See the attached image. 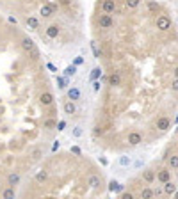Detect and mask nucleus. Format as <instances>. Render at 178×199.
<instances>
[{
    "label": "nucleus",
    "mask_w": 178,
    "mask_h": 199,
    "mask_svg": "<svg viewBox=\"0 0 178 199\" xmlns=\"http://www.w3.org/2000/svg\"><path fill=\"white\" fill-rule=\"evenodd\" d=\"M143 180H144L146 183H153L157 180L155 171H153V169H144V171H143Z\"/></svg>",
    "instance_id": "16"
},
{
    "label": "nucleus",
    "mask_w": 178,
    "mask_h": 199,
    "mask_svg": "<svg viewBox=\"0 0 178 199\" xmlns=\"http://www.w3.org/2000/svg\"><path fill=\"white\" fill-rule=\"evenodd\" d=\"M25 23H27L29 30H38L39 28V20L36 16H29L27 20H25Z\"/></svg>",
    "instance_id": "17"
},
{
    "label": "nucleus",
    "mask_w": 178,
    "mask_h": 199,
    "mask_svg": "<svg viewBox=\"0 0 178 199\" xmlns=\"http://www.w3.org/2000/svg\"><path fill=\"white\" fill-rule=\"evenodd\" d=\"M157 181L159 183H167L171 181V169H167V167H164V169H159L157 171Z\"/></svg>",
    "instance_id": "6"
},
{
    "label": "nucleus",
    "mask_w": 178,
    "mask_h": 199,
    "mask_svg": "<svg viewBox=\"0 0 178 199\" xmlns=\"http://www.w3.org/2000/svg\"><path fill=\"white\" fill-rule=\"evenodd\" d=\"M54 94L50 93V91H45V93H41L39 94V103H41V105L43 107H50L52 103H54Z\"/></svg>",
    "instance_id": "9"
},
{
    "label": "nucleus",
    "mask_w": 178,
    "mask_h": 199,
    "mask_svg": "<svg viewBox=\"0 0 178 199\" xmlns=\"http://www.w3.org/2000/svg\"><path fill=\"white\" fill-rule=\"evenodd\" d=\"M176 121H178V116H176Z\"/></svg>",
    "instance_id": "48"
},
{
    "label": "nucleus",
    "mask_w": 178,
    "mask_h": 199,
    "mask_svg": "<svg viewBox=\"0 0 178 199\" xmlns=\"http://www.w3.org/2000/svg\"><path fill=\"white\" fill-rule=\"evenodd\" d=\"M7 20H9V23H13V25H16V23H18V20H16L14 16H9Z\"/></svg>",
    "instance_id": "44"
},
{
    "label": "nucleus",
    "mask_w": 178,
    "mask_h": 199,
    "mask_svg": "<svg viewBox=\"0 0 178 199\" xmlns=\"http://www.w3.org/2000/svg\"><path fill=\"white\" fill-rule=\"evenodd\" d=\"M75 73H77V66H75V64H70V66H66V69H64V77H73V75H75Z\"/></svg>",
    "instance_id": "27"
},
{
    "label": "nucleus",
    "mask_w": 178,
    "mask_h": 199,
    "mask_svg": "<svg viewBox=\"0 0 178 199\" xmlns=\"http://www.w3.org/2000/svg\"><path fill=\"white\" fill-rule=\"evenodd\" d=\"M153 196H155V190H153V188H150V187H144L143 190H141V196H139V197L141 199H153Z\"/></svg>",
    "instance_id": "21"
},
{
    "label": "nucleus",
    "mask_w": 178,
    "mask_h": 199,
    "mask_svg": "<svg viewBox=\"0 0 178 199\" xmlns=\"http://www.w3.org/2000/svg\"><path fill=\"white\" fill-rule=\"evenodd\" d=\"M173 199H178V190H176L175 194H173Z\"/></svg>",
    "instance_id": "47"
},
{
    "label": "nucleus",
    "mask_w": 178,
    "mask_h": 199,
    "mask_svg": "<svg viewBox=\"0 0 178 199\" xmlns=\"http://www.w3.org/2000/svg\"><path fill=\"white\" fill-rule=\"evenodd\" d=\"M173 77H175V78H176V80H178V66L175 68V69H173Z\"/></svg>",
    "instance_id": "45"
},
{
    "label": "nucleus",
    "mask_w": 178,
    "mask_h": 199,
    "mask_svg": "<svg viewBox=\"0 0 178 199\" xmlns=\"http://www.w3.org/2000/svg\"><path fill=\"white\" fill-rule=\"evenodd\" d=\"M82 128H80V126H77V128H73V132H71V135H73V137H80V135H82Z\"/></svg>",
    "instance_id": "34"
},
{
    "label": "nucleus",
    "mask_w": 178,
    "mask_h": 199,
    "mask_svg": "<svg viewBox=\"0 0 178 199\" xmlns=\"http://www.w3.org/2000/svg\"><path fill=\"white\" fill-rule=\"evenodd\" d=\"M2 199H16V192H14V187H7L2 190Z\"/></svg>",
    "instance_id": "20"
},
{
    "label": "nucleus",
    "mask_w": 178,
    "mask_h": 199,
    "mask_svg": "<svg viewBox=\"0 0 178 199\" xmlns=\"http://www.w3.org/2000/svg\"><path fill=\"white\" fill-rule=\"evenodd\" d=\"M57 7H59V4L55 6V4H52V2H46V4H43V6L39 7V14H41L43 20H50L57 13Z\"/></svg>",
    "instance_id": "2"
},
{
    "label": "nucleus",
    "mask_w": 178,
    "mask_h": 199,
    "mask_svg": "<svg viewBox=\"0 0 178 199\" xmlns=\"http://www.w3.org/2000/svg\"><path fill=\"white\" fill-rule=\"evenodd\" d=\"M141 4V0H125V7L127 9H137Z\"/></svg>",
    "instance_id": "26"
},
{
    "label": "nucleus",
    "mask_w": 178,
    "mask_h": 199,
    "mask_svg": "<svg viewBox=\"0 0 178 199\" xmlns=\"http://www.w3.org/2000/svg\"><path fill=\"white\" fill-rule=\"evenodd\" d=\"M46 180H48V171H39L36 174V181L38 183H45Z\"/></svg>",
    "instance_id": "23"
},
{
    "label": "nucleus",
    "mask_w": 178,
    "mask_h": 199,
    "mask_svg": "<svg viewBox=\"0 0 178 199\" xmlns=\"http://www.w3.org/2000/svg\"><path fill=\"white\" fill-rule=\"evenodd\" d=\"M45 34H46L48 39H57L59 34H61V27H59L57 23H50V25L46 27V30H45Z\"/></svg>",
    "instance_id": "7"
},
{
    "label": "nucleus",
    "mask_w": 178,
    "mask_h": 199,
    "mask_svg": "<svg viewBox=\"0 0 178 199\" xmlns=\"http://www.w3.org/2000/svg\"><path fill=\"white\" fill-rule=\"evenodd\" d=\"M93 91H95V93L100 91V80H95V82H93Z\"/></svg>",
    "instance_id": "40"
},
{
    "label": "nucleus",
    "mask_w": 178,
    "mask_h": 199,
    "mask_svg": "<svg viewBox=\"0 0 178 199\" xmlns=\"http://www.w3.org/2000/svg\"><path fill=\"white\" fill-rule=\"evenodd\" d=\"M146 7H148V13H150V14H157V13L160 11V6H159L157 0H150V2L146 4Z\"/></svg>",
    "instance_id": "19"
},
{
    "label": "nucleus",
    "mask_w": 178,
    "mask_h": 199,
    "mask_svg": "<svg viewBox=\"0 0 178 199\" xmlns=\"http://www.w3.org/2000/svg\"><path fill=\"white\" fill-rule=\"evenodd\" d=\"M100 75H102V68H95V69L91 71L89 80H91V82H95V80H98V78H100Z\"/></svg>",
    "instance_id": "28"
},
{
    "label": "nucleus",
    "mask_w": 178,
    "mask_h": 199,
    "mask_svg": "<svg viewBox=\"0 0 178 199\" xmlns=\"http://www.w3.org/2000/svg\"><path fill=\"white\" fill-rule=\"evenodd\" d=\"M118 187H119V183H118L116 180H111V181H109V192H116Z\"/></svg>",
    "instance_id": "32"
},
{
    "label": "nucleus",
    "mask_w": 178,
    "mask_h": 199,
    "mask_svg": "<svg viewBox=\"0 0 178 199\" xmlns=\"http://www.w3.org/2000/svg\"><path fill=\"white\" fill-rule=\"evenodd\" d=\"M91 50H93V55H95V59H100V57H102V52L98 50V46H96L95 41H91Z\"/></svg>",
    "instance_id": "31"
},
{
    "label": "nucleus",
    "mask_w": 178,
    "mask_h": 199,
    "mask_svg": "<svg viewBox=\"0 0 178 199\" xmlns=\"http://www.w3.org/2000/svg\"><path fill=\"white\" fill-rule=\"evenodd\" d=\"M107 84L111 87H119L121 85V73L119 71H112L109 77H107Z\"/></svg>",
    "instance_id": "8"
},
{
    "label": "nucleus",
    "mask_w": 178,
    "mask_h": 199,
    "mask_svg": "<svg viewBox=\"0 0 178 199\" xmlns=\"http://www.w3.org/2000/svg\"><path fill=\"white\" fill-rule=\"evenodd\" d=\"M20 44H22V48H23V52H27L29 55L32 57V59H38L39 57V50L36 48V43H34L30 38H22V41H20Z\"/></svg>",
    "instance_id": "1"
},
{
    "label": "nucleus",
    "mask_w": 178,
    "mask_h": 199,
    "mask_svg": "<svg viewBox=\"0 0 178 199\" xmlns=\"http://www.w3.org/2000/svg\"><path fill=\"white\" fill-rule=\"evenodd\" d=\"M20 180H22V176L18 172H9L7 174V185L9 187H16L18 183H20Z\"/></svg>",
    "instance_id": "15"
},
{
    "label": "nucleus",
    "mask_w": 178,
    "mask_h": 199,
    "mask_svg": "<svg viewBox=\"0 0 178 199\" xmlns=\"http://www.w3.org/2000/svg\"><path fill=\"white\" fill-rule=\"evenodd\" d=\"M127 142L130 144V146H139V144L143 142V133L137 132V130H132V132L128 133Z\"/></svg>",
    "instance_id": "5"
},
{
    "label": "nucleus",
    "mask_w": 178,
    "mask_h": 199,
    "mask_svg": "<svg viewBox=\"0 0 178 199\" xmlns=\"http://www.w3.org/2000/svg\"><path fill=\"white\" fill-rule=\"evenodd\" d=\"M130 164H132V160H130V156H127V155L119 156V166H121V167H128Z\"/></svg>",
    "instance_id": "29"
},
{
    "label": "nucleus",
    "mask_w": 178,
    "mask_h": 199,
    "mask_svg": "<svg viewBox=\"0 0 178 199\" xmlns=\"http://www.w3.org/2000/svg\"><path fill=\"white\" fill-rule=\"evenodd\" d=\"M87 185L91 188H100L102 187V178L96 176V174H91V176L87 178Z\"/></svg>",
    "instance_id": "14"
},
{
    "label": "nucleus",
    "mask_w": 178,
    "mask_h": 199,
    "mask_svg": "<svg viewBox=\"0 0 178 199\" xmlns=\"http://www.w3.org/2000/svg\"><path fill=\"white\" fill-rule=\"evenodd\" d=\"M162 190H164L167 196H173V194L178 190V187H176V183L175 181H167V183H164V188H162Z\"/></svg>",
    "instance_id": "18"
},
{
    "label": "nucleus",
    "mask_w": 178,
    "mask_h": 199,
    "mask_svg": "<svg viewBox=\"0 0 178 199\" xmlns=\"http://www.w3.org/2000/svg\"><path fill=\"white\" fill-rule=\"evenodd\" d=\"M43 126L46 128V130H57V121L50 117V119H46V121L43 123Z\"/></svg>",
    "instance_id": "22"
},
{
    "label": "nucleus",
    "mask_w": 178,
    "mask_h": 199,
    "mask_svg": "<svg viewBox=\"0 0 178 199\" xmlns=\"http://www.w3.org/2000/svg\"><path fill=\"white\" fill-rule=\"evenodd\" d=\"M155 25H157V28H159L160 32H166V30L171 28V20H169L167 16H164V14H160V16H157Z\"/></svg>",
    "instance_id": "3"
},
{
    "label": "nucleus",
    "mask_w": 178,
    "mask_h": 199,
    "mask_svg": "<svg viewBox=\"0 0 178 199\" xmlns=\"http://www.w3.org/2000/svg\"><path fill=\"white\" fill-rule=\"evenodd\" d=\"M102 11L105 14H112L116 11V0H103L102 2Z\"/></svg>",
    "instance_id": "12"
},
{
    "label": "nucleus",
    "mask_w": 178,
    "mask_h": 199,
    "mask_svg": "<svg viewBox=\"0 0 178 199\" xmlns=\"http://www.w3.org/2000/svg\"><path fill=\"white\" fill-rule=\"evenodd\" d=\"M68 84V77H57V87L59 89H66Z\"/></svg>",
    "instance_id": "30"
},
{
    "label": "nucleus",
    "mask_w": 178,
    "mask_h": 199,
    "mask_svg": "<svg viewBox=\"0 0 178 199\" xmlns=\"http://www.w3.org/2000/svg\"><path fill=\"white\" fill-rule=\"evenodd\" d=\"M98 25H100V28H112V25H114V18L111 16V14H100L98 16Z\"/></svg>",
    "instance_id": "4"
},
{
    "label": "nucleus",
    "mask_w": 178,
    "mask_h": 199,
    "mask_svg": "<svg viewBox=\"0 0 178 199\" xmlns=\"http://www.w3.org/2000/svg\"><path fill=\"white\" fill-rule=\"evenodd\" d=\"M84 62V59L82 57H77V59H75V62H73V64H75V66H80V64H82Z\"/></svg>",
    "instance_id": "42"
},
{
    "label": "nucleus",
    "mask_w": 178,
    "mask_h": 199,
    "mask_svg": "<svg viewBox=\"0 0 178 199\" xmlns=\"http://www.w3.org/2000/svg\"><path fill=\"white\" fill-rule=\"evenodd\" d=\"M46 68H48V69H50V71H54V73H57V68L54 66V64H52V62H48V64H46Z\"/></svg>",
    "instance_id": "41"
},
{
    "label": "nucleus",
    "mask_w": 178,
    "mask_h": 199,
    "mask_svg": "<svg viewBox=\"0 0 178 199\" xmlns=\"http://www.w3.org/2000/svg\"><path fill=\"white\" fill-rule=\"evenodd\" d=\"M59 146H61V142H59V140H55V142H54V146H52V151H57V149H59Z\"/></svg>",
    "instance_id": "43"
},
{
    "label": "nucleus",
    "mask_w": 178,
    "mask_h": 199,
    "mask_svg": "<svg viewBox=\"0 0 178 199\" xmlns=\"http://www.w3.org/2000/svg\"><path fill=\"white\" fill-rule=\"evenodd\" d=\"M155 126H157V130L166 132V130H169V126H171V119H169V117H166V116H162V117H159V119H157Z\"/></svg>",
    "instance_id": "10"
},
{
    "label": "nucleus",
    "mask_w": 178,
    "mask_h": 199,
    "mask_svg": "<svg viewBox=\"0 0 178 199\" xmlns=\"http://www.w3.org/2000/svg\"><path fill=\"white\" fill-rule=\"evenodd\" d=\"M30 156H32L34 160H39V158L43 156V149L41 148H32L30 149Z\"/></svg>",
    "instance_id": "25"
},
{
    "label": "nucleus",
    "mask_w": 178,
    "mask_h": 199,
    "mask_svg": "<svg viewBox=\"0 0 178 199\" xmlns=\"http://www.w3.org/2000/svg\"><path fill=\"white\" fill-rule=\"evenodd\" d=\"M100 164H102V166H107V158H103V156H102V158H100Z\"/></svg>",
    "instance_id": "46"
},
{
    "label": "nucleus",
    "mask_w": 178,
    "mask_h": 199,
    "mask_svg": "<svg viewBox=\"0 0 178 199\" xmlns=\"http://www.w3.org/2000/svg\"><path fill=\"white\" fill-rule=\"evenodd\" d=\"M62 110H64V114H75L77 112V105H75V101H71V100H66L64 103H62Z\"/></svg>",
    "instance_id": "13"
},
{
    "label": "nucleus",
    "mask_w": 178,
    "mask_h": 199,
    "mask_svg": "<svg viewBox=\"0 0 178 199\" xmlns=\"http://www.w3.org/2000/svg\"><path fill=\"white\" fill-rule=\"evenodd\" d=\"M119 199H135V197H134L132 192H121L119 194Z\"/></svg>",
    "instance_id": "33"
},
{
    "label": "nucleus",
    "mask_w": 178,
    "mask_h": 199,
    "mask_svg": "<svg viewBox=\"0 0 178 199\" xmlns=\"http://www.w3.org/2000/svg\"><path fill=\"white\" fill-rule=\"evenodd\" d=\"M57 4H59V6L68 7V6H71V0H57Z\"/></svg>",
    "instance_id": "37"
},
{
    "label": "nucleus",
    "mask_w": 178,
    "mask_h": 199,
    "mask_svg": "<svg viewBox=\"0 0 178 199\" xmlns=\"http://www.w3.org/2000/svg\"><path fill=\"white\" fill-rule=\"evenodd\" d=\"M71 153L73 155H77V156H80L82 155V149L78 148V146H71Z\"/></svg>",
    "instance_id": "35"
},
{
    "label": "nucleus",
    "mask_w": 178,
    "mask_h": 199,
    "mask_svg": "<svg viewBox=\"0 0 178 199\" xmlns=\"http://www.w3.org/2000/svg\"><path fill=\"white\" fill-rule=\"evenodd\" d=\"M171 91H175V93H178V80H176V78H175V80H173V82H171Z\"/></svg>",
    "instance_id": "39"
},
{
    "label": "nucleus",
    "mask_w": 178,
    "mask_h": 199,
    "mask_svg": "<svg viewBox=\"0 0 178 199\" xmlns=\"http://www.w3.org/2000/svg\"><path fill=\"white\" fill-rule=\"evenodd\" d=\"M66 96L68 100H71V101H78V100L82 98V93H80V89L77 85H71V87L66 91Z\"/></svg>",
    "instance_id": "11"
},
{
    "label": "nucleus",
    "mask_w": 178,
    "mask_h": 199,
    "mask_svg": "<svg viewBox=\"0 0 178 199\" xmlns=\"http://www.w3.org/2000/svg\"><path fill=\"white\" fill-rule=\"evenodd\" d=\"M167 166L169 169H178V155H173L167 158Z\"/></svg>",
    "instance_id": "24"
},
{
    "label": "nucleus",
    "mask_w": 178,
    "mask_h": 199,
    "mask_svg": "<svg viewBox=\"0 0 178 199\" xmlns=\"http://www.w3.org/2000/svg\"><path fill=\"white\" fill-rule=\"evenodd\" d=\"M64 128H66V121H57V130H59V132H62V130H64Z\"/></svg>",
    "instance_id": "36"
},
{
    "label": "nucleus",
    "mask_w": 178,
    "mask_h": 199,
    "mask_svg": "<svg viewBox=\"0 0 178 199\" xmlns=\"http://www.w3.org/2000/svg\"><path fill=\"white\" fill-rule=\"evenodd\" d=\"M93 135H95V137H98V135H103V130H102L100 126H96L95 130H93Z\"/></svg>",
    "instance_id": "38"
}]
</instances>
